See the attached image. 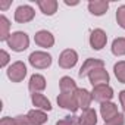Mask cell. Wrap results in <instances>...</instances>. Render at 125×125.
<instances>
[{"label": "cell", "instance_id": "obj_31", "mask_svg": "<svg viewBox=\"0 0 125 125\" xmlns=\"http://www.w3.org/2000/svg\"><path fill=\"white\" fill-rule=\"evenodd\" d=\"M68 6H75V5H78V2H68V0H66V2H65Z\"/></svg>", "mask_w": 125, "mask_h": 125}, {"label": "cell", "instance_id": "obj_5", "mask_svg": "<svg viewBox=\"0 0 125 125\" xmlns=\"http://www.w3.org/2000/svg\"><path fill=\"white\" fill-rule=\"evenodd\" d=\"M57 104L60 107H63V109L71 110L72 113L80 109L77 97H75V93H60L57 96Z\"/></svg>", "mask_w": 125, "mask_h": 125}, {"label": "cell", "instance_id": "obj_9", "mask_svg": "<svg viewBox=\"0 0 125 125\" xmlns=\"http://www.w3.org/2000/svg\"><path fill=\"white\" fill-rule=\"evenodd\" d=\"M107 43V35L103 30L97 28V30H93L91 34H90V46L94 49V50H102Z\"/></svg>", "mask_w": 125, "mask_h": 125}, {"label": "cell", "instance_id": "obj_22", "mask_svg": "<svg viewBox=\"0 0 125 125\" xmlns=\"http://www.w3.org/2000/svg\"><path fill=\"white\" fill-rule=\"evenodd\" d=\"M112 53L115 56H124L125 54V37H118L112 43Z\"/></svg>", "mask_w": 125, "mask_h": 125}, {"label": "cell", "instance_id": "obj_1", "mask_svg": "<svg viewBox=\"0 0 125 125\" xmlns=\"http://www.w3.org/2000/svg\"><path fill=\"white\" fill-rule=\"evenodd\" d=\"M6 43L13 52H24L30 46V37L22 31H16V32L10 34V37L8 38Z\"/></svg>", "mask_w": 125, "mask_h": 125}, {"label": "cell", "instance_id": "obj_24", "mask_svg": "<svg viewBox=\"0 0 125 125\" xmlns=\"http://www.w3.org/2000/svg\"><path fill=\"white\" fill-rule=\"evenodd\" d=\"M56 125H80V116L75 115H68L63 119L56 122Z\"/></svg>", "mask_w": 125, "mask_h": 125}, {"label": "cell", "instance_id": "obj_7", "mask_svg": "<svg viewBox=\"0 0 125 125\" xmlns=\"http://www.w3.org/2000/svg\"><path fill=\"white\" fill-rule=\"evenodd\" d=\"M35 16V12L31 6L28 5H22V6H18L16 10H15V21L19 22V24H27L30 21H32Z\"/></svg>", "mask_w": 125, "mask_h": 125}, {"label": "cell", "instance_id": "obj_26", "mask_svg": "<svg viewBox=\"0 0 125 125\" xmlns=\"http://www.w3.org/2000/svg\"><path fill=\"white\" fill-rule=\"evenodd\" d=\"M124 124H125V116H124L122 113H119L118 116H115L112 121L106 122L104 125H124Z\"/></svg>", "mask_w": 125, "mask_h": 125}, {"label": "cell", "instance_id": "obj_3", "mask_svg": "<svg viewBox=\"0 0 125 125\" xmlns=\"http://www.w3.org/2000/svg\"><path fill=\"white\" fill-rule=\"evenodd\" d=\"M27 75V66L24 62L18 60L15 63H12L9 68H8V78L12 81V83H21L24 81Z\"/></svg>", "mask_w": 125, "mask_h": 125}, {"label": "cell", "instance_id": "obj_23", "mask_svg": "<svg viewBox=\"0 0 125 125\" xmlns=\"http://www.w3.org/2000/svg\"><path fill=\"white\" fill-rule=\"evenodd\" d=\"M113 72H115L116 80H118L121 84H125V60H119L118 63H115Z\"/></svg>", "mask_w": 125, "mask_h": 125}, {"label": "cell", "instance_id": "obj_15", "mask_svg": "<svg viewBox=\"0 0 125 125\" xmlns=\"http://www.w3.org/2000/svg\"><path fill=\"white\" fill-rule=\"evenodd\" d=\"M31 102H32V104L37 107V109H40V110H52V103H50V100L44 96V94H40V93H32L31 94Z\"/></svg>", "mask_w": 125, "mask_h": 125}, {"label": "cell", "instance_id": "obj_28", "mask_svg": "<svg viewBox=\"0 0 125 125\" xmlns=\"http://www.w3.org/2000/svg\"><path fill=\"white\" fill-rule=\"evenodd\" d=\"M0 125H16V121H15V118L5 116L2 121H0Z\"/></svg>", "mask_w": 125, "mask_h": 125}, {"label": "cell", "instance_id": "obj_30", "mask_svg": "<svg viewBox=\"0 0 125 125\" xmlns=\"http://www.w3.org/2000/svg\"><path fill=\"white\" fill-rule=\"evenodd\" d=\"M9 6H10V2H9V0H8V2H0V8H2L3 10H5V9H8Z\"/></svg>", "mask_w": 125, "mask_h": 125}, {"label": "cell", "instance_id": "obj_25", "mask_svg": "<svg viewBox=\"0 0 125 125\" xmlns=\"http://www.w3.org/2000/svg\"><path fill=\"white\" fill-rule=\"evenodd\" d=\"M116 22L121 28L125 30V5L119 6L118 10H116Z\"/></svg>", "mask_w": 125, "mask_h": 125}, {"label": "cell", "instance_id": "obj_29", "mask_svg": "<svg viewBox=\"0 0 125 125\" xmlns=\"http://www.w3.org/2000/svg\"><path fill=\"white\" fill-rule=\"evenodd\" d=\"M119 102H121V106H122V110L125 112V90H122L119 93Z\"/></svg>", "mask_w": 125, "mask_h": 125}, {"label": "cell", "instance_id": "obj_10", "mask_svg": "<svg viewBox=\"0 0 125 125\" xmlns=\"http://www.w3.org/2000/svg\"><path fill=\"white\" fill-rule=\"evenodd\" d=\"M88 80L91 83L93 87H97V85H107L109 83V74L104 68H99V69H94L90 75H88Z\"/></svg>", "mask_w": 125, "mask_h": 125}, {"label": "cell", "instance_id": "obj_20", "mask_svg": "<svg viewBox=\"0 0 125 125\" xmlns=\"http://www.w3.org/2000/svg\"><path fill=\"white\" fill-rule=\"evenodd\" d=\"M59 87H60V93H75L78 90L77 83L71 77H62L59 81Z\"/></svg>", "mask_w": 125, "mask_h": 125}, {"label": "cell", "instance_id": "obj_8", "mask_svg": "<svg viewBox=\"0 0 125 125\" xmlns=\"http://www.w3.org/2000/svg\"><path fill=\"white\" fill-rule=\"evenodd\" d=\"M99 68H104V62L100 60V59H93V57H90V59H87L84 63H83V66H81L78 75H80V78L88 77L94 69H99Z\"/></svg>", "mask_w": 125, "mask_h": 125}, {"label": "cell", "instance_id": "obj_12", "mask_svg": "<svg viewBox=\"0 0 125 125\" xmlns=\"http://www.w3.org/2000/svg\"><path fill=\"white\" fill-rule=\"evenodd\" d=\"M28 125H43L47 122V113L40 109H32L27 113Z\"/></svg>", "mask_w": 125, "mask_h": 125}, {"label": "cell", "instance_id": "obj_13", "mask_svg": "<svg viewBox=\"0 0 125 125\" xmlns=\"http://www.w3.org/2000/svg\"><path fill=\"white\" fill-rule=\"evenodd\" d=\"M75 97H77V102H78V106L83 109V110H87L90 109V104H91V100H93V96L88 90L85 88H78L75 91Z\"/></svg>", "mask_w": 125, "mask_h": 125}, {"label": "cell", "instance_id": "obj_19", "mask_svg": "<svg viewBox=\"0 0 125 125\" xmlns=\"http://www.w3.org/2000/svg\"><path fill=\"white\" fill-rule=\"evenodd\" d=\"M97 124V113L94 109L83 110V115L80 116V125H96Z\"/></svg>", "mask_w": 125, "mask_h": 125}, {"label": "cell", "instance_id": "obj_2", "mask_svg": "<svg viewBox=\"0 0 125 125\" xmlns=\"http://www.w3.org/2000/svg\"><path fill=\"white\" fill-rule=\"evenodd\" d=\"M30 63L35 69H46L52 65V56L46 52H32L28 57Z\"/></svg>", "mask_w": 125, "mask_h": 125}, {"label": "cell", "instance_id": "obj_6", "mask_svg": "<svg viewBox=\"0 0 125 125\" xmlns=\"http://www.w3.org/2000/svg\"><path fill=\"white\" fill-rule=\"evenodd\" d=\"M91 96H93V100H96L99 103H106V102L112 100L113 90L109 85H97V87H93Z\"/></svg>", "mask_w": 125, "mask_h": 125}, {"label": "cell", "instance_id": "obj_4", "mask_svg": "<svg viewBox=\"0 0 125 125\" xmlns=\"http://www.w3.org/2000/svg\"><path fill=\"white\" fill-rule=\"evenodd\" d=\"M78 62V53L72 49H66L59 56V66L63 69H71L77 65Z\"/></svg>", "mask_w": 125, "mask_h": 125}, {"label": "cell", "instance_id": "obj_17", "mask_svg": "<svg viewBox=\"0 0 125 125\" xmlns=\"http://www.w3.org/2000/svg\"><path fill=\"white\" fill-rule=\"evenodd\" d=\"M28 88H30V91H32V93H40V91H43V90L46 88V78H44L43 75H40V74L31 75L30 83H28Z\"/></svg>", "mask_w": 125, "mask_h": 125}, {"label": "cell", "instance_id": "obj_21", "mask_svg": "<svg viewBox=\"0 0 125 125\" xmlns=\"http://www.w3.org/2000/svg\"><path fill=\"white\" fill-rule=\"evenodd\" d=\"M9 30H10L9 19L5 15H2V16H0V40H2V41H8V38L10 37Z\"/></svg>", "mask_w": 125, "mask_h": 125}, {"label": "cell", "instance_id": "obj_18", "mask_svg": "<svg viewBox=\"0 0 125 125\" xmlns=\"http://www.w3.org/2000/svg\"><path fill=\"white\" fill-rule=\"evenodd\" d=\"M37 5H38L40 10L47 16L54 15L56 10H57V2L56 0H37Z\"/></svg>", "mask_w": 125, "mask_h": 125}, {"label": "cell", "instance_id": "obj_14", "mask_svg": "<svg viewBox=\"0 0 125 125\" xmlns=\"http://www.w3.org/2000/svg\"><path fill=\"white\" fill-rule=\"evenodd\" d=\"M100 113H102V118L104 119V122H109L112 121L115 116H118V106L112 102H106V103H102L100 106Z\"/></svg>", "mask_w": 125, "mask_h": 125}, {"label": "cell", "instance_id": "obj_27", "mask_svg": "<svg viewBox=\"0 0 125 125\" xmlns=\"http://www.w3.org/2000/svg\"><path fill=\"white\" fill-rule=\"evenodd\" d=\"M0 54H2V60H0V66L2 68H5L6 65H8V62H9V54H8V52H5V50H2L0 52Z\"/></svg>", "mask_w": 125, "mask_h": 125}, {"label": "cell", "instance_id": "obj_11", "mask_svg": "<svg viewBox=\"0 0 125 125\" xmlns=\"http://www.w3.org/2000/svg\"><path fill=\"white\" fill-rule=\"evenodd\" d=\"M34 41H35L37 46L44 47V49H49V47H53V44H54V37H53L52 32H49V31H46V30H41V31H38V32L34 35Z\"/></svg>", "mask_w": 125, "mask_h": 125}, {"label": "cell", "instance_id": "obj_16", "mask_svg": "<svg viewBox=\"0 0 125 125\" xmlns=\"http://www.w3.org/2000/svg\"><path fill=\"white\" fill-rule=\"evenodd\" d=\"M107 9H109V3L106 2V0H94V2H90L88 3V10L94 16L104 15Z\"/></svg>", "mask_w": 125, "mask_h": 125}]
</instances>
